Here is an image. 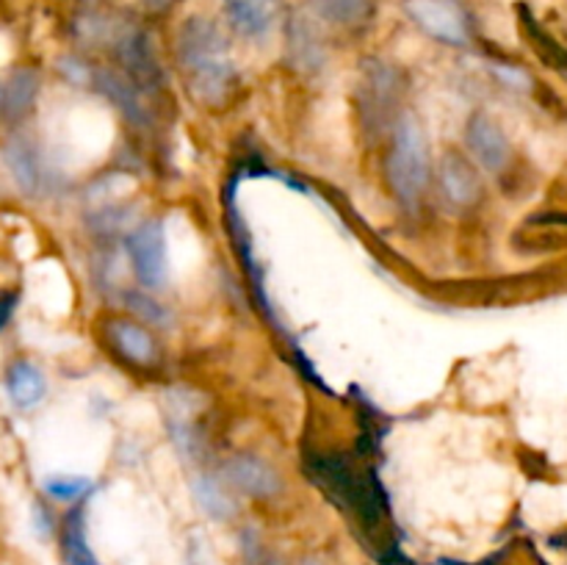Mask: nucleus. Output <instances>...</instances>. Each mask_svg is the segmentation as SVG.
I'll return each mask as SVG.
<instances>
[{
	"label": "nucleus",
	"instance_id": "obj_26",
	"mask_svg": "<svg viewBox=\"0 0 567 565\" xmlns=\"http://www.w3.org/2000/svg\"><path fill=\"white\" fill-rule=\"evenodd\" d=\"M14 308H17V291H0V330L9 325Z\"/></svg>",
	"mask_w": 567,
	"mask_h": 565
},
{
	"label": "nucleus",
	"instance_id": "obj_17",
	"mask_svg": "<svg viewBox=\"0 0 567 565\" xmlns=\"http://www.w3.org/2000/svg\"><path fill=\"white\" fill-rule=\"evenodd\" d=\"M310 11L327 25L358 31L377 14V0H310Z\"/></svg>",
	"mask_w": 567,
	"mask_h": 565
},
{
	"label": "nucleus",
	"instance_id": "obj_28",
	"mask_svg": "<svg viewBox=\"0 0 567 565\" xmlns=\"http://www.w3.org/2000/svg\"><path fill=\"white\" fill-rule=\"evenodd\" d=\"M299 565H321V563H319V559L310 557V559H302V563H299Z\"/></svg>",
	"mask_w": 567,
	"mask_h": 565
},
{
	"label": "nucleus",
	"instance_id": "obj_19",
	"mask_svg": "<svg viewBox=\"0 0 567 565\" xmlns=\"http://www.w3.org/2000/svg\"><path fill=\"white\" fill-rule=\"evenodd\" d=\"M122 22H125L122 17L109 14V11L86 9L83 14H78L72 31H75L78 42H83L86 48H111Z\"/></svg>",
	"mask_w": 567,
	"mask_h": 565
},
{
	"label": "nucleus",
	"instance_id": "obj_11",
	"mask_svg": "<svg viewBox=\"0 0 567 565\" xmlns=\"http://www.w3.org/2000/svg\"><path fill=\"white\" fill-rule=\"evenodd\" d=\"M227 28L247 42H260L286 20V0H225Z\"/></svg>",
	"mask_w": 567,
	"mask_h": 565
},
{
	"label": "nucleus",
	"instance_id": "obj_13",
	"mask_svg": "<svg viewBox=\"0 0 567 565\" xmlns=\"http://www.w3.org/2000/svg\"><path fill=\"white\" fill-rule=\"evenodd\" d=\"M105 338H109L114 352L120 355L125 363L138 366V369H153V366H158V341H155V336L147 330V325H142V321L114 316V319L105 321Z\"/></svg>",
	"mask_w": 567,
	"mask_h": 565
},
{
	"label": "nucleus",
	"instance_id": "obj_29",
	"mask_svg": "<svg viewBox=\"0 0 567 565\" xmlns=\"http://www.w3.org/2000/svg\"><path fill=\"white\" fill-rule=\"evenodd\" d=\"M0 105H3V83H0Z\"/></svg>",
	"mask_w": 567,
	"mask_h": 565
},
{
	"label": "nucleus",
	"instance_id": "obj_16",
	"mask_svg": "<svg viewBox=\"0 0 567 565\" xmlns=\"http://www.w3.org/2000/svg\"><path fill=\"white\" fill-rule=\"evenodd\" d=\"M6 391H9L11 404L17 410H33L48 393V380L37 363L20 358L6 371Z\"/></svg>",
	"mask_w": 567,
	"mask_h": 565
},
{
	"label": "nucleus",
	"instance_id": "obj_6",
	"mask_svg": "<svg viewBox=\"0 0 567 565\" xmlns=\"http://www.w3.org/2000/svg\"><path fill=\"white\" fill-rule=\"evenodd\" d=\"M111 50H114L116 61H120L116 70L125 72L136 86H142L147 94L161 89V83H164V70H161V61L158 55H155L153 42H150L147 31H144L142 25H136V22L131 20L122 22Z\"/></svg>",
	"mask_w": 567,
	"mask_h": 565
},
{
	"label": "nucleus",
	"instance_id": "obj_15",
	"mask_svg": "<svg viewBox=\"0 0 567 565\" xmlns=\"http://www.w3.org/2000/svg\"><path fill=\"white\" fill-rule=\"evenodd\" d=\"M39 89H42V78L33 66H17L9 75L3 86V105H0V114L17 125V122L25 120L33 111L39 97Z\"/></svg>",
	"mask_w": 567,
	"mask_h": 565
},
{
	"label": "nucleus",
	"instance_id": "obj_8",
	"mask_svg": "<svg viewBox=\"0 0 567 565\" xmlns=\"http://www.w3.org/2000/svg\"><path fill=\"white\" fill-rule=\"evenodd\" d=\"M437 181V192H441L443 203L452 205L454 210H468L485 194V183H482L480 166L460 150H446L437 161V170L432 172Z\"/></svg>",
	"mask_w": 567,
	"mask_h": 565
},
{
	"label": "nucleus",
	"instance_id": "obj_4",
	"mask_svg": "<svg viewBox=\"0 0 567 565\" xmlns=\"http://www.w3.org/2000/svg\"><path fill=\"white\" fill-rule=\"evenodd\" d=\"M125 253L133 277L144 291H161L169 280V247L161 219H144L125 236Z\"/></svg>",
	"mask_w": 567,
	"mask_h": 565
},
{
	"label": "nucleus",
	"instance_id": "obj_12",
	"mask_svg": "<svg viewBox=\"0 0 567 565\" xmlns=\"http://www.w3.org/2000/svg\"><path fill=\"white\" fill-rule=\"evenodd\" d=\"M94 89L131 122L133 127H147L153 120V109H150V94L142 86L131 81L122 70L116 66H97L94 75Z\"/></svg>",
	"mask_w": 567,
	"mask_h": 565
},
{
	"label": "nucleus",
	"instance_id": "obj_20",
	"mask_svg": "<svg viewBox=\"0 0 567 565\" xmlns=\"http://www.w3.org/2000/svg\"><path fill=\"white\" fill-rule=\"evenodd\" d=\"M194 499L199 502V507L216 521H230L236 515V499L230 496V487L221 480L210 474H197L192 480Z\"/></svg>",
	"mask_w": 567,
	"mask_h": 565
},
{
	"label": "nucleus",
	"instance_id": "obj_23",
	"mask_svg": "<svg viewBox=\"0 0 567 565\" xmlns=\"http://www.w3.org/2000/svg\"><path fill=\"white\" fill-rule=\"evenodd\" d=\"M59 72L72 83V86H94V75H97V66L89 64L83 55H61L59 59Z\"/></svg>",
	"mask_w": 567,
	"mask_h": 565
},
{
	"label": "nucleus",
	"instance_id": "obj_30",
	"mask_svg": "<svg viewBox=\"0 0 567 565\" xmlns=\"http://www.w3.org/2000/svg\"><path fill=\"white\" fill-rule=\"evenodd\" d=\"M86 3H94V0H86Z\"/></svg>",
	"mask_w": 567,
	"mask_h": 565
},
{
	"label": "nucleus",
	"instance_id": "obj_3",
	"mask_svg": "<svg viewBox=\"0 0 567 565\" xmlns=\"http://www.w3.org/2000/svg\"><path fill=\"white\" fill-rule=\"evenodd\" d=\"M408 92V78L396 64L382 59H365L360 75V116L363 127L377 138L391 131L396 116L402 114V97Z\"/></svg>",
	"mask_w": 567,
	"mask_h": 565
},
{
	"label": "nucleus",
	"instance_id": "obj_14",
	"mask_svg": "<svg viewBox=\"0 0 567 565\" xmlns=\"http://www.w3.org/2000/svg\"><path fill=\"white\" fill-rule=\"evenodd\" d=\"M6 166L11 172V181L28 197H37L44 188V181H48V172H44L42 158H39L37 147H33L28 138L14 136L3 150Z\"/></svg>",
	"mask_w": 567,
	"mask_h": 565
},
{
	"label": "nucleus",
	"instance_id": "obj_27",
	"mask_svg": "<svg viewBox=\"0 0 567 565\" xmlns=\"http://www.w3.org/2000/svg\"><path fill=\"white\" fill-rule=\"evenodd\" d=\"M138 3H142V9L147 11V14L161 17V14H169L181 0H138Z\"/></svg>",
	"mask_w": 567,
	"mask_h": 565
},
{
	"label": "nucleus",
	"instance_id": "obj_24",
	"mask_svg": "<svg viewBox=\"0 0 567 565\" xmlns=\"http://www.w3.org/2000/svg\"><path fill=\"white\" fill-rule=\"evenodd\" d=\"M493 72L498 75V81L507 83V86L513 89H520V92H526L529 89V75H526L524 70H518V66H507V64H496L493 66Z\"/></svg>",
	"mask_w": 567,
	"mask_h": 565
},
{
	"label": "nucleus",
	"instance_id": "obj_9",
	"mask_svg": "<svg viewBox=\"0 0 567 565\" xmlns=\"http://www.w3.org/2000/svg\"><path fill=\"white\" fill-rule=\"evenodd\" d=\"M465 150L480 170L493 172V175L502 172L513 158V144L507 133L498 125V120H493L485 111H474L465 122Z\"/></svg>",
	"mask_w": 567,
	"mask_h": 565
},
{
	"label": "nucleus",
	"instance_id": "obj_10",
	"mask_svg": "<svg viewBox=\"0 0 567 565\" xmlns=\"http://www.w3.org/2000/svg\"><path fill=\"white\" fill-rule=\"evenodd\" d=\"M221 480L230 491L249 499H275L282 491V476L266 458L252 452L233 454L221 465Z\"/></svg>",
	"mask_w": 567,
	"mask_h": 565
},
{
	"label": "nucleus",
	"instance_id": "obj_18",
	"mask_svg": "<svg viewBox=\"0 0 567 565\" xmlns=\"http://www.w3.org/2000/svg\"><path fill=\"white\" fill-rule=\"evenodd\" d=\"M59 546L64 565H100L94 557L92 546L86 537V510L78 504L64 515L59 530Z\"/></svg>",
	"mask_w": 567,
	"mask_h": 565
},
{
	"label": "nucleus",
	"instance_id": "obj_21",
	"mask_svg": "<svg viewBox=\"0 0 567 565\" xmlns=\"http://www.w3.org/2000/svg\"><path fill=\"white\" fill-rule=\"evenodd\" d=\"M44 493H48L53 502H64V504H75L86 496L89 491L94 487V482L83 474H48L42 480Z\"/></svg>",
	"mask_w": 567,
	"mask_h": 565
},
{
	"label": "nucleus",
	"instance_id": "obj_7",
	"mask_svg": "<svg viewBox=\"0 0 567 565\" xmlns=\"http://www.w3.org/2000/svg\"><path fill=\"white\" fill-rule=\"evenodd\" d=\"M282 37H286V59L293 70L305 72V75H313V72H319L324 66L327 44L324 37H321L319 17L313 11H286Z\"/></svg>",
	"mask_w": 567,
	"mask_h": 565
},
{
	"label": "nucleus",
	"instance_id": "obj_2",
	"mask_svg": "<svg viewBox=\"0 0 567 565\" xmlns=\"http://www.w3.org/2000/svg\"><path fill=\"white\" fill-rule=\"evenodd\" d=\"M432 147L424 125L413 111L404 109L388 131L385 181L393 199L404 210H415L424 203L432 186Z\"/></svg>",
	"mask_w": 567,
	"mask_h": 565
},
{
	"label": "nucleus",
	"instance_id": "obj_5",
	"mask_svg": "<svg viewBox=\"0 0 567 565\" xmlns=\"http://www.w3.org/2000/svg\"><path fill=\"white\" fill-rule=\"evenodd\" d=\"M404 14L432 42L446 48L471 44V17L460 0H404Z\"/></svg>",
	"mask_w": 567,
	"mask_h": 565
},
{
	"label": "nucleus",
	"instance_id": "obj_22",
	"mask_svg": "<svg viewBox=\"0 0 567 565\" xmlns=\"http://www.w3.org/2000/svg\"><path fill=\"white\" fill-rule=\"evenodd\" d=\"M125 302L127 308L133 310L136 316H142V325H155V327H164L166 319H169V314L164 310V305L158 302V299L150 297V291H125Z\"/></svg>",
	"mask_w": 567,
	"mask_h": 565
},
{
	"label": "nucleus",
	"instance_id": "obj_1",
	"mask_svg": "<svg viewBox=\"0 0 567 565\" xmlns=\"http://www.w3.org/2000/svg\"><path fill=\"white\" fill-rule=\"evenodd\" d=\"M175 61L188 94L205 109H219L238 83L236 59L225 28L205 14H192L175 33Z\"/></svg>",
	"mask_w": 567,
	"mask_h": 565
},
{
	"label": "nucleus",
	"instance_id": "obj_25",
	"mask_svg": "<svg viewBox=\"0 0 567 565\" xmlns=\"http://www.w3.org/2000/svg\"><path fill=\"white\" fill-rule=\"evenodd\" d=\"M33 524H37V532H39V535H42V537H48L50 532H53L55 521H53V515H50V510L44 507L42 502L33 504Z\"/></svg>",
	"mask_w": 567,
	"mask_h": 565
}]
</instances>
